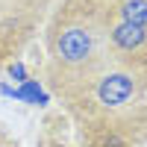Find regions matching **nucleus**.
I'll return each instance as SVG.
<instances>
[{"mask_svg":"<svg viewBox=\"0 0 147 147\" xmlns=\"http://www.w3.org/2000/svg\"><path fill=\"white\" fill-rule=\"evenodd\" d=\"M97 56V35L88 24H71L56 35V62L65 68H88Z\"/></svg>","mask_w":147,"mask_h":147,"instance_id":"f257e3e1","label":"nucleus"},{"mask_svg":"<svg viewBox=\"0 0 147 147\" xmlns=\"http://www.w3.org/2000/svg\"><path fill=\"white\" fill-rule=\"evenodd\" d=\"M136 94V77L127 71H115V74H106L97 82V100L103 106H124L129 97Z\"/></svg>","mask_w":147,"mask_h":147,"instance_id":"f03ea898","label":"nucleus"},{"mask_svg":"<svg viewBox=\"0 0 147 147\" xmlns=\"http://www.w3.org/2000/svg\"><path fill=\"white\" fill-rule=\"evenodd\" d=\"M112 47L118 53H127V56H138L147 50V27H138V24H129V21H118L112 32Z\"/></svg>","mask_w":147,"mask_h":147,"instance_id":"7ed1b4c3","label":"nucleus"},{"mask_svg":"<svg viewBox=\"0 0 147 147\" xmlns=\"http://www.w3.org/2000/svg\"><path fill=\"white\" fill-rule=\"evenodd\" d=\"M3 94H12V97H18V100L38 103V106H44V103H47V94L41 91L38 80H27V82H21V88H9V85H3Z\"/></svg>","mask_w":147,"mask_h":147,"instance_id":"20e7f679","label":"nucleus"},{"mask_svg":"<svg viewBox=\"0 0 147 147\" xmlns=\"http://www.w3.org/2000/svg\"><path fill=\"white\" fill-rule=\"evenodd\" d=\"M121 21L147 27V0H121Z\"/></svg>","mask_w":147,"mask_h":147,"instance_id":"39448f33","label":"nucleus"},{"mask_svg":"<svg viewBox=\"0 0 147 147\" xmlns=\"http://www.w3.org/2000/svg\"><path fill=\"white\" fill-rule=\"evenodd\" d=\"M9 74L15 77V82H27V71H24V65H21V62L12 65V68H9Z\"/></svg>","mask_w":147,"mask_h":147,"instance_id":"423d86ee","label":"nucleus"}]
</instances>
